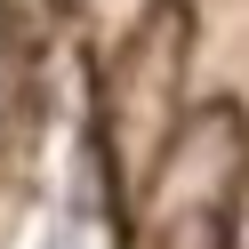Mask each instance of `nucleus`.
Segmentation results:
<instances>
[{"instance_id":"1","label":"nucleus","mask_w":249,"mask_h":249,"mask_svg":"<svg viewBox=\"0 0 249 249\" xmlns=\"http://www.w3.org/2000/svg\"><path fill=\"white\" fill-rule=\"evenodd\" d=\"M153 249H249V121L241 105H201L153 145Z\"/></svg>"}]
</instances>
